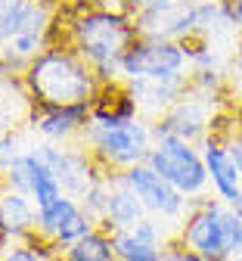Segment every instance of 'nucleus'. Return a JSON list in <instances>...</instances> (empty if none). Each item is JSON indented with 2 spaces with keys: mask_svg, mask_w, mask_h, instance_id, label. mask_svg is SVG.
<instances>
[{
  "mask_svg": "<svg viewBox=\"0 0 242 261\" xmlns=\"http://www.w3.org/2000/svg\"><path fill=\"white\" fill-rule=\"evenodd\" d=\"M121 72L127 78H177L190 72V53L183 41L146 38L137 35L130 50L121 59Z\"/></svg>",
  "mask_w": 242,
  "mask_h": 261,
  "instance_id": "obj_6",
  "label": "nucleus"
},
{
  "mask_svg": "<svg viewBox=\"0 0 242 261\" xmlns=\"http://www.w3.org/2000/svg\"><path fill=\"white\" fill-rule=\"evenodd\" d=\"M227 143H239L242 146V112H239V118H233V134H230Z\"/></svg>",
  "mask_w": 242,
  "mask_h": 261,
  "instance_id": "obj_28",
  "label": "nucleus"
},
{
  "mask_svg": "<svg viewBox=\"0 0 242 261\" xmlns=\"http://www.w3.org/2000/svg\"><path fill=\"white\" fill-rule=\"evenodd\" d=\"M25 165H28V193H31V199L38 202V208L50 205L53 199H59V196H62V184L47 168V162L41 159L38 146L25 149Z\"/></svg>",
  "mask_w": 242,
  "mask_h": 261,
  "instance_id": "obj_17",
  "label": "nucleus"
},
{
  "mask_svg": "<svg viewBox=\"0 0 242 261\" xmlns=\"http://www.w3.org/2000/svg\"><path fill=\"white\" fill-rule=\"evenodd\" d=\"M93 227H96V221L84 212L81 199L62 193L59 199H53L50 205L38 208V230H34V233H38L44 243H50L53 249L65 252L75 240L87 237Z\"/></svg>",
  "mask_w": 242,
  "mask_h": 261,
  "instance_id": "obj_9",
  "label": "nucleus"
},
{
  "mask_svg": "<svg viewBox=\"0 0 242 261\" xmlns=\"http://www.w3.org/2000/svg\"><path fill=\"white\" fill-rule=\"evenodd\" d=\"M146 218V208L143 202L133 196V190L121 180V174L112 177V190H109V205H106V218H102L96 227H102V230H127V227H133L137 221Z\"/></svg>",
  "mask_w": 242,
  "mask_h": 261,
  "instance_id": "obj_16",
  "label": "nucleus"
},
{
  "mask_svg": "<svg viewBox=\"0 0 242 261\" xmlns=\"http://www.w3.org/2000/svg\"><path fill=\"white\" fill-rule=\"evenodd\" d=\"M53 255H59V249H53L50 243H44L38 233L22 240V243H10L0 252V261H50Z\"/></svg>",
  "mask_w": 242,
  "mask_h": 261,
  "instance_id": "obj_20",
  "label": "nucleus"
},
{
  "mask_svg": "<svg viewBox=\"0 0 242 261\" xmlns=\"http://www.w3.org/2000/svg\"><path fill=\"white\" fill-rule=\"evenodd\" d=\"M90 103L81 106H34L28 112V127L41 134L44 143H68L72 137H81L90 121Z\"/></svg>",
  "mask_w": 242,
  "mask_h": 261,
  "instance_id": "obj_12",
  "label": "nucleus"
},
{
  "mask_svg": "<svg viewBox=\"0 0 242 261\" xmlns=\"http://www.w3.org/2000/svg\"><path fill=\"white\" fill-rule=\"evenodd\" d=\"M218 106L221 103L208 100V96H202L196 90H186L174 106L165 109L152 121V134L155 137H180V140H190V143H202L205 137H211V130H214Z\"/></svg>",
  "mask_w": 242,
  "mask_h": 261,
  "instance_id": "obj_8",
  "label": "nucleus"
},
{
  "mask_svg": "<svg viewBox=\"0 0 242 261\" xmlns=\"http://www.w3.org/2000/svg\"><path fill=\"white\" fill-rule=\"evenodd\" d=\"M230 19H233L236 35L242 38V0H230Z\"/></svg>",
  "mask_w": 242,
  "mask_h": 261,
  "instance_id": "obj_27",
  "label": "nucleus"
},
{
  "mask_svg": "<svg viewBox=\"0 0 242 261\" xmlns=\"http://www.w3.org/2000/svg\"><path fill=\"white\" fill-rule=\"evenodd\" d=\"M127 4H130V16H137V13H146V10L168 7V4H174V0H127Z\"/></svg>",
  "mask_w": 242,
  "mask_h": 261,
  "instance_id": "obj_25",
  "label": "nucleus"
},
{
  "mask_svg": "<svg viewBox=\"0 0 242 261\" xmlns=\"http://www.w3.org/2000/svg\"><path fill=\"white\" fill-rule=\"evenodd\" d=\"M227 146H230V155H233L236 168H239V174H242V146H239V143H227Z\"/></svg>",
  "mask_w": 242,
  "mask_h": 261,
  "instance_id": "obj_29",
  "label": "nucleus"
},
{
  "mask_svg": "<svg viewBox=\"0 0 242 261\" xmlns=\"http://www.w3.org/2000/svg\"><path fill=\"white\" fill-rule=\"evenodd\" d=\"M112 261H115V258H112Z\"/></svg>",
  "mask_w": 242,
  "mask_h": 261,
  "instance_id": "obj_33",
  "label": "nucleus"
},
{
  "mask_svg": "<svg viewBox=\"0 0 242 261\" xmlns=\"http://www.w3.org/2000/svg\"><path fill=\"white\" fill-rule=\"evenodd\" d=\"M146 162L186 199H199L208 190V168H205L199 143L180 137H155Z\"/></svg>",
  "mask_w": 242,
  "mask_h": 261,
  "instance_id": "obj_4",
  "label": "nucleus"
},
{
  "mask_svg": "<svg viewBox=\"0 0 242 261\" xmlns=\"http://www.w3.org/2000/svg\"><path fill=\"white\" fill-rule=\"evenodd\" d=\"M7 246H10V243H7V237H4V230H0V252H4Z\"/></svg>",
  "mask_w": 242,
  "mask_h": 261,
  "instance_id": "obj_31",
  "label": "nucleus"
},
{
  "mask_svg": "<svg viewBox=\"0 0 242 261\" xmlns=\"http://www.w3.org/2000/svg\"><path fill=\"white\" fill-rule=\"evenodd\" d=\"M133 25H137V35H146V38H168V41L199 38L193 0H174V4H168V7L137 13Z\"/></svg>",
  "mask_w": 242,
  "mask_h": 261,
  "instance_id": "obj_11",
  "label": "nucleus"
},
{
  "mask_svg": "<svg viewBox=\"0 0 242 261\" xmlns=\"http://www.w3.org/2000/svg\"><path fill=\"white\" fill-rule=\"evenodd\" d=\"M81 140H84V149L96 159V165L102 171L121 174L149 159L155 134H152V121L146 115H137L127 121H115V124L87 121Z\"/></svg>",
  "mask_w": 242,
  "mask_h": 261,
  "instance_id": "obj_3",
  "label": "nucleus"
},
{
  "mask_svg": "<svg viewBox=\"0 0 242 261\" xmlns=\"http://www.w3.org/2000/svg\"><path fill=\"white\" fill-rule=\"evenodd\" d=\"M124 84L133 93L137 106H140V115L155 121L165 109H171L190 90V75H177V78H127Z\"/></svg>",
  "mask_w": 242,
  "mask_h": 261,
  "instance_id": "obj_13",
  "label": "nucleus"
},
{
  "mask_svg": "<svg viewBox=\"0 0 242 261\" xmlns=\"http://www.w3.org/2000/svg\"><path fill=\"white\" fill-rule=\"evenodd\" d=\"M0 230L7 243H22L38 230V202L22 190L4 187V180H0Z\"/></svg>",
  "mask_w": 242,
  "mask_h": 261,
  "instance_id": "obj_15",
  "label": "nucleus"
},
{
  "mask_svg": "<svg viewBox=\"0 0 242 261\" xmlns=\"http://www.w3.org/2000/svg\"><path fill=\"white\" fill-rule=\"evenodd\" d=\"M224 261H242V255H227Z\"/></svg>",
  "mask_w": 242,
  "mask_h": 261,
  "instance_id": "obj_32",
  "label": "nucleus"
},
{
  "mask_svg": "<svg viewBox=\"0 0 242 261\" xmlns=\"http://www.w3.org/2000/svg\"><path fill=\"white\" fill-rule=\"evenodd\" d=\"M68 261H112L115 249H112V233L102 230V227H93V230L81 240H75L62 252Z\"/></svg>",
  "mask_w": 242,
  "mask_h": 261,
  "instance_id": "obj_18",
  "label": "nucleus"
},
{
  "mask_svg": "<svg viewBox=\"0 0 242 261\" xmlns=\"http://www.w3.org/2000/svg\"><path fill=\"white\" fill-rule=\"evenodd\" d=\"M224 205L218 196L211 199V196H199V199H193L186 218L180 221V227L174 230V237L199 252L202 258L208 261H224L230 255V246H227V230H224Z\"/></svg>",
  "mask_w": 242,
  "mask_h": 261,
  "instance_id": "obj_5",
  "label": "nucleus"
},
{
  "mask_svg": "<svg viewBox=\"0 0 242 261\" xmlns=\"http://www.w3.org/2000/svg\"><path fill=\"white\" fill-rule=\"evenodd\" d=\"M112 249H115V261H162L165 258L162 243H146L140 237H133L130 230H115Z\"/></svg>",
  "mask_w": 242,
  "mask_h": 261,
  "instance_id": "obj_19",
  "label": "nucleus"
},
{
  "mask_svg": "<svg viewBox=\"0 0 242 261\" xmlns=\"http://www.w3.org/2000/svg\"><path fill=\"white\" fill-rule=\"evenodd\" d=\"M205 168H208V187L218 196L221 202H233L236 196L242 193V174L236 168V162L230 155V146L218 137H205L199 143Z\"/></svg>",
  "mask_w": 242,
  "mask_h": 261,
  "instance_id": "obj_14",
  "label": "nucleus"
},
{
  "mask_svg": "<svg viewBox=\"0 0 242 261\" xmlns=\"http://www.w3.org/2000/svg\"><path fill=\"white\" fill-rule=\"evenodd\" d=\"M121 180L133 190V196L143 202L146 215L155 218V221H168L174 224V230L180 227V221L186 218L193 199H186V196L180 190L171 187L149 162H140V165H133L127 171H121Z\"/></svg>",
  "mask_w": 242,
  "mask_h": 261,
  "instance_id": "obj_7",
  "label": "nucleus"
},
{
  "mask_svg": "<svg viewBox=\"0 0 242 261\" xmlns=\"http://www.w3.org/2000/svg\"><path fill=\"white\" fill-rule=\"evenodd\" d=\"M41 159L47 162V168L56 174V180L62 184L65 196H81L102 177V168L96 165V159L81 149V146H68V143H41L38 146Z\"/></svg>",
  "mask_w": 242,
  "mask_h": 261,
  "instance_id": "obj_10",
  "label": "nucleus"
},
{
  "mask_svg": "<svg viewBox=\"0 0 242 261\" xmlns=\"http://www.w3.org/2000/svg\"><path fill=\"white\" fill-rule=\"evenodd\" d=\"M19 118H22V115H19V112H16L10 103H4V100H0V134H4V130H10V127L19 121Z\"/></svg>",
  "mask_w": 242,
  "mask_h": 261,
  "instance_id": "obj_24",
  "label": "nucleus"
},
{
  "mask_svg": "<svg viewBox=\"0 0 242 261\" xmlns=\"http://www.w3.org/2000/svg\"><path fill=\"white\" fill-rule=\"evenodd\" d=\"M34 106H81L96 100L99 78L72 47H44L22 72Z\"/></svg>",
  "mask_w": 242,
  "mask_h": 261,
  "instance_id": "obj_1",
  "label": "nucleus"
},
{
  "mask_svg": "<svg viewBox=\"0 0 242 261\" xmlns=\"http://www.w3.org/2000/svg\"><path fill=\"white\" fill-rule=\"evenodd\" d=\"M31 0H0V50L10 44V38L19 31Z\"/></svg>",
  "mask_w": 242,
  "mask_h": 261,
  "instance_id": "obj_21",
  "label": "nucleus"
},
{
  "mask_svg": "<svg viewBox=\"0 0 242 261\" xmlns=\"http://www.w3.org/2000/svg\"><path fill=\"white\" fill-rule=\"evenodd\" d=\"M162 261H208V258H202L199 252L186 249L177 237H171V240L165 243V258H162Z\"/></svg>",
  "mask_w": 242,
  "mask_h": 261,
  "instance_id": "obj_23",
  "label": "nucleus"
},
{
  "mask_svg": "<svg viewBox=\"0 0 242 261\" xmlns=\"http://www.w3.org/2000/svg\"><path fill=\"white\" fill-rule=\"evenodd\" d=\"M227 205H230V208H233V212H236V215L242 218V193L236 196V199H233V202H227Z\"/></svg>",
  "mask_w": 242,
  "mask_h": 261,
  "instance_id": "obj_30",
  "label": "nucleus"
},
{
  "mask_svg": "<svg viewBox=\"0 0 242 261\" xmlns=\"http://www.w3.org/2000/svg\"><path fill=\"white\" fill-rule=\"evenodd\" d=\"M22 152H25V149H22L19 134H16V130H4V134H0V177H4V174L16 165Z\"/></svg>",
  "mask_w": 242,
  "mask_h": 261,
  "instance_id": "obj_22",
  "label": "nucleus"
},
{
  "mask_svg": "<svg viewBox=\"0 0 242 261\" xmlns=\"http://www.w3.org/2000/svg\"><path fill=\"white\" fill-rule=\"evenodd\" d=\"M137 41L133 16L106 13V10H81L68 22V47H72L90 69L96 72L99 84L124 81L121 59Z\"/></svg>",
  "mask_w": 242,
  "mask_h": 261,
  "instance_id": "obj_2",
  "label": "nucleus"
},
{
  "mask_svg": "<svg viewBox=\"0 0 242 261\" xmlns=\"http://www.w3.org/2000/svg\"><path fill=\"white\" fill-rule=\"evenodd\" d=\"M233 90L242 96V44L233 53Z\"/></svg>",
  "mask_w": 242,
  "mask_h": 261,
  "instance_id": "obj_26",
  "label": "nucleus"
}]
</instances>
